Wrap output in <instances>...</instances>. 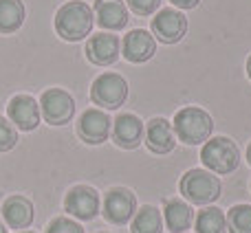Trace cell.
<instances>
[{
  "mask_svg": "<svg viewBox=\"0 0 251 233\" xmlns=\"http://www.w3.org/2000/svg\"><path fill=\"white\" fill-rule=\"evenodd\" d=\"M101 233H106V231H101Z\"/></svg>",
  "mask_w": 251,
  "mask_h": 233,
  "instance_id": "31",
  "label": "cell"
},
{
  "mask_svg": "<svg viewBox=\"0 0 251 233\" xmlns=\"http://www.w3.org/2000/svg\"><path fill=\"white\" fill-rule=\"evenodd\" d=\"M187 31V18L176 9H163L152 18V33L163 44H176Z\"/></svg>",
  "mask_w": 251,
  "mask_h": 233,
  "instance_id": "10",
  "label": "cell"
},
{
  "mask_svg": "<svg viewBox=\"0 0 251 233\" xmlns=\"http://www.w3.org/2000/svg\"><path fill=\"white\" fill-rule=\"evenodd\" d=\"M7 113L9 119L16 128L25 130V132H31L40 125V119H42V113H40V104L33 99L31 95H16L9 99L7 104Z\"/></svg>",
  "mask_w": 251,
  "mask_h": 233,
  "instance_id": "11",
  "label": "cell"
},
{
  "mask_svg": "<svg viewBox=\"0 0 251 233\" xmlns=\"http://www.w3.org/2000/svg\"><path fill=\"white\" fill-rule=\"evenodd\" d=\"M64 211L77 220H93L100 211V196L88 185H75L64 198Z\"/></svg>",
  "mask_w": 251,
  "mask_h": 233,
  "instance_id": "8",
  "label": "cell"
},
{
  "mask_svg": "<svg viewBox=\"0 0 251 233\" xmlns=\"http://www.w3.org/2000/svg\"><path fill=\"white\" fill-rule=\"evenodd\" d=\"M122 53L128 62L132 64H143L156 53V42L154 35H150L143 29H134L128 35H124L122 42Z\"/></svg>",
  "mask_w": 251,
  "mask_h": 233,
  "instance_id": "12",
  "label": "cell"
},
{
  "mask_svg": "<svg viewBox=\"0 0 251 233\" xmlns=\"http://www.w3.org/2000/svg\"><path fill=\"white\" fill-rule=\"evenodd\" d=\"M2 220L9 229H29L33 222V205L25 196H9L2 203Z\"/></svg>",
  "mask_w": 251,
  "mask_h": 233,
  "instance_id": "16",
  "label": "cell"
},
{
  "mask_svg": "<svg viewBox=\"0 0 251 233\" xmlns=\"http://www.w3.org/2000/svg\"><path fill=\"white\" fill-rule=\"evenodd\" d=\"M0 233H7V229H4V225H2V220H0Z\"/></svg>",
  "mask_w": 251,
  "mask_h": 233,
  "instance_id": "29",
  "label": "cell"
},
{
  "mask_svg": "<svg viewBox=\"0 0 251 233\" xmlns=\"http://www.w3.org/2000/svg\"><path fill=\"white\" fill-rule=\"evenodd\" d=\"M247 75H249V79H251V55L247 57Z\"/></svg>",
  "mask_w": 251,
  "mask_h": 233,
  "instance_id": "27",
  "label": "cell"
},
{
  "mask_svg": "<svg viewBox=\"0 0 251 233\" xmlns=\"http://www.w3.org/2000/svg\"><path fill=\"white\" fill-rule=\"evenodd\" d=\"M25 22V4L22 0H0V33H16Z\"/></svg>",
  "mask_w": 251,
  "mask_h": 233,
  "instance_id": "19",
  "label": "cell"
},
{
  "mask_svg": "<svg viewBox=\"0 0 251 233\" xmlns=\"http://www.w3.org/2000/svg\"><path fill=\"white\" fill-rule=\"evenodd\" d=\"M93 9L82 0L62 4L55 13V31L66 42H79L93 31Z\"/></svg>",
  "mask_w": 251,
  "mask_h": 233,
  "instance_id": "1",
  "label": "cell"
},
{
  "mask_svg": "<svg viewBox=\"0 0 251 233\" xmlns=\"http://www.w3.org/2000/svg\"><path fill=\"white\" fill-rule=\"evenodd\" d=\"M247 161H249V165H251V143H249V147H247Z\"/></svg>",
  "mask_w": 251,
  "mask_h": 233,
  "instance_id": "28",
  "label": "cell"
},
{
  "mask_svg": "<svg viewBox=\"0 0 251 233\" xmlns=\"http://www.w3.org/2000/svg\"><path fill=\"white\" fill-rule=\"evenodd\" d=\"M110 130H113V121L104 110L97 108H88L84 110L79 116L77 123V134L82 141L91 143V145H100L106 139L110 137Z\"/></svg>",
  "mask_w": 251,
  "mask_h": 233,
  "instance_id": "9",
  "label": "cell"
},
{
  "mask_svg": "<svg viewBox=\"0 0 251 233\" xmlns=\"http://www.w3.org/2000/svg\"><path fill=\"white\" fill-rule=\"evenodd\" d=\"M181 194L190 200L192 205H212L214 200L221 198V181L207 169H190L181 178Z\"/></svg>",
  "mask_w": 251,
  "mask_h": 233,
  "instance_id": "4",
  "label": "cell"
},
{
  "mask_svg": "<svg viewBox=\"0 0 251 233\" xmlns=\"http://www.w3.org/2000/svg\"><path fill=\"white\" fill-rule=\"evenodd\" d=\"M119 38L113 33H97L86 42V57L97 66H110L119 60Z\"/></svg>",
  "mask_w": 251,
  "mask_h": 233,
  "instance_id": "13",
  "label": "cell"
},
{
  "mask_svg": "<svg viewBox=\"0 0 251 233\" xmlns=\"http://www.w3.org/2000/svg\"><path fill=\"white\" fill-rule=\"evenodd\" d=\"M97 24L108 31H122L128 24V9L124 0H97L95 2Z\"/></svg>",
  "mask_w": 251,
  "mask_h": 233,
  "instance_id": "17",
  "label": "cell"
},
{
  "mask_svg": "<svg viewBox=\"0 0 251 233\" xmlns=\"http://www.w3.org/2000/svg\"><path fill=\"white\" fill-rule=\"evenodd\" d=\"M225 218L229 233H251V205H234Z\"/></svg>",
  "mask_w": 251,
  "mask_h": 233,
  "instance_id": "22",
  "label": "cell"
},
{
  "mask_svg": "<svg viewBox=\"0 0 251 233\" xmlns=\"http://www.w3.org/2000/svg\"><path fill=\"white\" fill-rule=\"evenodd\" d=\"M18 233H33V231H18Z\"/></svg>",
  "mask_w": 251,
  "mask_h": 233,
  "instance_id": "30",
  "label": "cell"
},
{
  "mask_svg": "<svg viewBox=\"0 0 251 233\" xmlns=\"http://www.w3.org/2000/svg\"><path fill=\"white\" fill-rule=\"evenodd\" d=\"M172 130L174 137H178V141L187 143V145H199V143L209 139V134L214 130V121L203 108L187 106V108L178 110L174 115Z\"/></svg>",
  "mask_w": 251,
  "mask_h": 233,
  "instance_id": "2",
  "label": "cell"
},
{
  "mask_svg": "<svg viewBox=\"0 0 251 233\" xmlns=\"http://www.w3.org/2000/svg\"><path fill=\"white\" fill-rule=\"evenodd\" d=\"M201 161L212 174H231L240 165V150L229 137H216L205 141Z\"/></svg>",
  "mask_w": 251,
  "mask_h": 233,
  "instance_id": "3",
  "label": "cell"
},
{
  "mask_svg": "<svg viewBox=\"0 0 251 233\" xmlns=\"http://www.w3.org/2000/svg\"><path fill=\"white\" fill-rule=\"evenodd\" d=\"M170 2H172L174 7H178V9H194L201 0H170Z\"/></svg>",
  "mask_w": 251,
  "mask_h": 233,
  "instance_id": "26",
  "label": "cell"
},
{
  "mask_svg": "<svg viewBox=\"0 0 251 233\" xmlns=\"http://www.w3.org/2000/svg\"><path fill=\"white\" fill-rule=\"evenodd\" d=\"M128 97V82L117 73H101L91 86V99L106 110L124 106Z\"/></svg>",
  "mask_w": 251,
  "mask_h": 233,
  "instance_id": "5",
  "label": "cell"
},
{
  "mask_svg": "<svg viewBox=\"0 0 251 233\" xmlns=\"http://www.w3.org/2000/svg\"><path fill=\"white\" fill-rule=\"evenodd\" d=\"M196 233H227V218L218 207H207L196 216Z\"/></svg>",
  "mask_w": 251,
  "mask_h": 233,
  "instance_id": "21",
  "label": "cell"
},
{
  "mask_svg": "<svg viewBox=\"0 0 251 233\" xmlns=\"http://www.w3.org/2000/svg\"><path fill=\"white\" fill-rule=\"evenodd\" d=\"M126 2H128V7L132 9V13H137V16H150V13L156 11L161 0H126Z\"/></svg>",
  "mask_w": 251,
  "mask_h": 233,
  "instance_id": "25",
  "label": "cell"
},
{
  "mask_svg": "<svg viewBox=\"0 0 251 233\" xmlns=\"http://www.w3.org/2000/svg\"><path fill=\"white\" fill-rule=\"evenodd\" d=\"M146 145L154 154H168V152H172L174 145H176L172 123L168 119H163V116L152 119L146 128Z\"/></svg>",
  "mask_w": 251,
  "mask_h": 233,
  "instance_id": "14",
  "label": "cell"
},
{
  "mask_svg": "<svg viewBox=\"0 0 251 233\" xmlns=\"http://www.w3.org/2000/svg\"><path fill=\"white\" fill-rule=\"evenodd\" d=\"M18 143V130L13 128V123H9V119L0 116V152H9L11 147H16Z\"/></svg>",
  "mask_w": 251,
  "mask_h": 233,
  "instance_id": "23",
  "label": "cell"
},
{
  "mask_svg": "<svg viewBox=\"0 0 251 233\" xmlns=\"http://www.w3.org/2000/svg\"><path fill=\"white\" fill-rule=\"evenodd\" d=\"M132 233H163V222L156 207L146 205L132 216Z\"/></svg>",
  "mask_w": 251,
  "mask_h": 233,
  "instance_id": "20",
  "label": "cell"
},
{
  "mask_svg": "<svg viewBox=\"0 0 251 233\" xmlns=\"http://www.w3.org/2000/svg\"><path fill=\"white\" fill-rule=\"evenodd\" d=\"M163 218H165V225H168V231L183 233L190 229L194 211H192V207L187 203H183V200H178V198H172V200H165Z\"/></svg>",
  "mask_w": 251,
  "mask_h": 233,
  "instance_id": "18",
  "label": "cell"
},
{
  "mask_svg": "<svg viewBox=\"0 0 251 233\" xmlns=\"http://www.w3.org/2000/svg\"><path fill=\"white\" fill-rule=\"evenodd\" d=\"M47 233H86V231L82 229V225H79V222L60 216V218H53V220L49 222Z\"/></svg>",
  "mask_w": 251,
  "mask_h": 233,
  "instance_id": "24",
  "label": "cell"
},
{
  "mask_svg": "<svg viewBox=\"0 0 251 233\" xmlns=\"http://www.w3.org/2000/svg\"><path fill=\"white\" fill-rule=\"evenodd\" d=\"M113 139L124 150H134L143 139V121L137 115H119L113 123Z\"/></svg>",
  "mask_w": 251,
  "mask_h": 233,
  "instance_id": "15",
  "label": "cell"
},
{
  "mask_svg": "<svg viewBox=\"0 0 251 233\" xmlns=\"http://www.w3.org/2000/svg\"><path fill=\"white\" fill-rule=\"evenodd\" d=\"M40 113L44 121L51 125H64L73 119L75 115V101L62 88H49L40 97Z\"/></svg>",
  "mask_w": 251,
  "mask_h": 233,
  "instance_id": "6",
  "label": "cell"
},
{
  "mask_svg": "<svg viewBox=\"0 0 251 233\" xmlns=\"http://www.w3.org/2000/svg\"><path fill=\"white\" fill-rule=\"evenodd\" d=\"M101 213L108 222L113 225H126L132 220V216L137 213V198L130 189L126 187H113L106 191L104 196V207Z\"/></svg>",
  "mask_w": 251,
  "mask_h": 233,
  "instance_id": "7",
  "label": "cell"
}]
</instances>
